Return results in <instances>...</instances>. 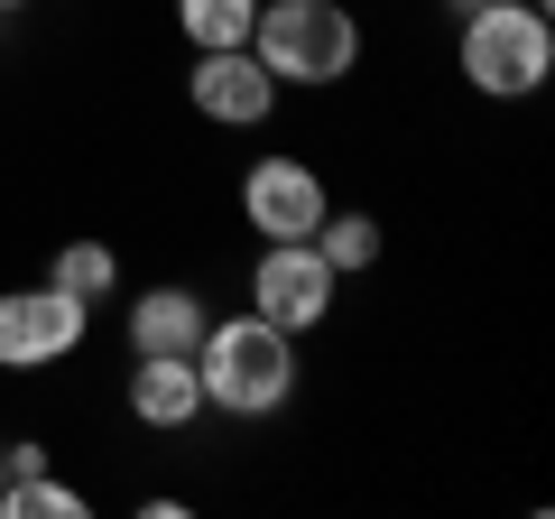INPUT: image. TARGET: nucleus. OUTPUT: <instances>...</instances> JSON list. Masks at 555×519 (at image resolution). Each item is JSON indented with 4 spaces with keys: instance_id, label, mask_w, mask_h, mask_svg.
Masks as SVG:
<instances>
[{
    "instance_id": "39448f33",
    "label": "nucleus",
    "mask_w": 555,
    "mask_h": 519,
    "mask_svg": "<svg viewBox=\"0 0 555 519\" xmlns=\"http://www.w3.org/2000/svg\"><path fill=\"white\" fill-rule=\"evenodd\" d=\"M334 269L315 260V241H259L250 260V316L287 325V334H315L324 316H334Z\"/></svg>"
},
{
    "instance_id": "6e6552de",
    "label": "nucleus",
    "mask_w": 555,
    "mask_h": 519,
    "mask_svg": "<svg viewBox=\"0 0 555 519\" xmlns=\"http://www.w3.org/2000/svg\"><path fill=\"white\" fill-rule=\"evenodd\" d=\"M120 400L149 436H177V427L204 418V380H195V353H130V380H120Z\"/></svg>"
},
{
    "instance_id": "dca6fc26",
    "label": "nucleus",
    "mask_w": 555,
    "mask_h": 519,
    "mask_svg": "<svg viewBox=\"0 0 555 519\" xmlns=\"http://www.w3.org/2000/svg\"><path fill=\"white\" fill-rule=\"evenodd\" d=\"M10 10H28V0H0V20H10Z\"/></svg>"
},
{
    "instance_id": "f03ea898",
    "label": "nucleus",
    "mask_w": 555,
    "mask_h": 519,
    "mask_svg": "<svg viewBox=\"0 0 555 519\" xmlns=\"http://www.w3.org/2000/svg\"><path fill=\"white\" fill-rule=\"evenodd\" d=\"M361 47H371V38H361L352 0H259V20H250V56L278 75V93L352 84Z\"/></svg>"
},
{
    "instance_id": "423d86ee",
    "label": "nucleus",
    "mask_w": 555,
    "mask_h": 519,
    "mask_svg": "<svg viewBox=\"0 0 555 519\" xmlns=\"http://www.w3.org/2000/svg\"><path fill=\"white\" fill-rule=\"evenodd\" d=\"M324 204H334V186H324L315 159H250L241 167V223L259 241H306L324 223Z\"/></svg>"
},
{
    "instance_id": "20e7f679",
    "label": "nucleus",
    "mask_w": 555,
    "mask_h": 519,
    "mask_svg": "<svg viewBox=\"0 0 555 519\" xmlns=\"http://www.w3.org/2000/svg\"><path fill=\"white\" fill-rule=\"evenodd\" d=\"M83 334H93V306L65 298L56 279L0 288V371H56L83 353Z\"/></svg>"
},
{
    "instance_id": "2eb2a0df",
    "label": "nucleus",
    "mask_w": 555,
    "mask_h": 519,
    "mask_svg": "<svg viewBox=\"0 0 555 519\" xmlns=\"http://www.w3.org/2000/svg\"><path fill=\"white\" fill-rule=\"evenodd\" d=\"M436 10H444V20H463V10H491V0H436Z\"/></svg>"
},
{
    "instance_id": "9b49d317",
    "label": "nucleus",
    "mask_w": 555,
    "mask_h": 519,
    "mask_svg": "<svg viewBox=\"0 0 555 519\" xmlns=\"http://www.w3.org/2000/svg\"><path fill=\"white\" fill-rule=\"evenodd\" d=\"M47 279H56L65 298H83V306H112L120 298V251H112V241H93V232H75V241L47 251Z\"/></svg>"
},
{
    "instance_id": "f8f14e48",
    "label": "nucleus",
    "mask_w": 555,
    "mask_h": 519,
    "mask_svg": "<svg viewBox=\"0 0 555 519\" xmlns=\"http://www.w3.org/2000/svg\"><path fill=\"white\" fill-rule=\"evenodd\" d=\"M250 20H259V0H177V38L195 47H250Z\"/></svg>"
},
{
    "instance_id": "9d476101",
    "label": "nucleus",
    "mask_w": 555,
    "mask_h": 519,
    "mask_svg": "<svg viewBox=\"0 0 555 519\" xmlns=\"http://www.w3.org/2000/svg\"><path fill=\"white\" fill-rule=\"evenodd\" d=\"M306 241H315V260L334 269V279H361V269H379V251H389L379 214H361V204H324V223Z\"/></svg>"
},
{
    "instance_id": "0eeeda50",
    "label": "nucleus",
    "mask_w": 555,
    "mask_h": 519,
    "mask_svg": "<svg viewBox=\"0 0 555 519\" xmlns=\"http://www.w3.org/2000/svg\"><path fill=\"white\" fill-rule=\"evenodd\" d=\"M185 102H195L214 130H259V121L278 112V75L250 47H204L195 75H185Z\"/></svg>"
},
{
    "instance_id": "1a4fd4ad",
    "label": "nucleus",
    "mask_w": 555,
    "mask_h": 519,
    "mask_svg": "<svg viewBox=\"0 0 555 519\" xmlns=\"http://www.w3.org/2000/svg\"><path fill=\"white\" fill-rule=\"evenodd\" d=\"M204 325H214L204 288L158 279V288H139V298H130V353H195Z\"/></svg>"
},
{
    "instance_id": "7ed1b4c3",
    "label": "nucleus",
    "mask_w": 555,
    "mask_h": 519,
    "mask_svg": "<svg viewBox=\"0 0 555 519\" xmlns=\"http://www.w3.org/2000/svg\"><path fill=\"white\" fill-rule=\"evenodd\" d=\"M454 75L481 102H528L555 75V20L537 0H491V10H463L454 20Z\"/></svg>"
},
{
    "instance_id": "f257e3e1",
    "label": "nucleus",
    "mask_w": 555,
    "mask_h": 519,
    "mask_svg": "<svg viewBox=\"0 0 555 519\" xmlns=\"http://www.w3.org/2000/svg\"><path fill=\"white\" fill-rule=\"evenodd\" d=\"M195 380H204V408L214 418H241V427H259V418H278V408L297 400V334L287 325H269V316H214L204 325V343H195Z\"/></svg>"
},
{
    "instance_id": "ddd939ff",
    "label": "nucleus",
    "mask_w": 555,
    "mask_h": 519,
    "mask_svg": "<svg viewBox=\"0 0 555 519\" xmlns=\"http://www.w3.org/2000/svg\"><path fill=\"white\" fill-rule=\"evenodd\" d=\"M0 519H93V501H83L75 482H56V464H47V473H28V482L0 492Z\"/></svg>"
},
{
    "instance_id": "4468645a",
    "label": "nucleus",
    "mask_w": 555,
    "mask_h": 519,
    "mask_svg": "<svg viewBox=\"0 0 555 519\" xmlns=\"http://www.w3.org/2000/svg\"><path fill=\"white\" fill-rule=\"evenodd\" d=\"M28 473H47V445H38V436H10V445H0V492L28 482Z\"/></svg>"
}]
</instances>
